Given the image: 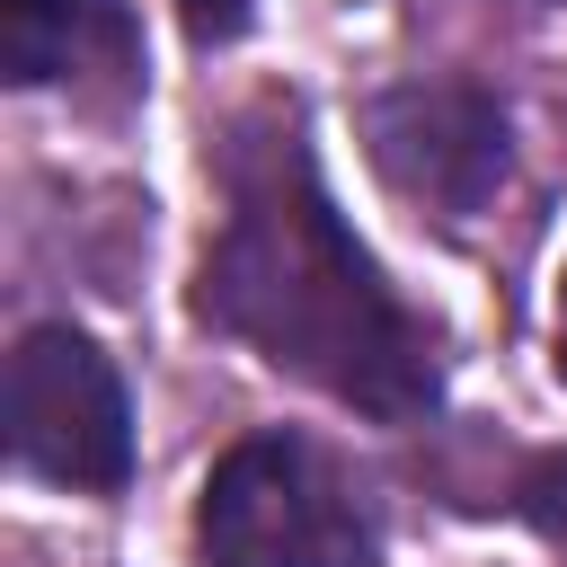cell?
I'll return each instance as SVG.
<instances>
[{
    "instance_id": "obj_1",
    "label": "cell",
    "mask_w": 567,
    "mask_h": 567,
    "mask_svg": "<svg viewBox=\"0 0 567 567\" xmlns=\"http://www.w3.org/2000/svg\"><path fill=\"white\" fill-rule=\"evenodd\" d=\"M195 310L221 337L257 346L275 372L381 425H408L443 399L425 319L381 284V266L328 204L292 106H248L221 142V230L204 248Z\"/></svg>"
},
{
    "instance_id": "obj_2",
    "label": "cell",
    "mask_w": 567,
    "mask_h": 567,
    "mask_svg": "<svg viewBox=\"0 0 567 567\" xmlns=\"http://www.w3.org/2000/svg\"><path fill=\"white\" fill-rule=\"evenodd\" d=\"M204 567H363L372 514L354 478L301 434H239L195 496Z\"/></svg>"
},
{
    "instance_id": "obj_3",
    "label": "cell",
    "mask_w": 567,
    "mask_h": 567,
    "mask_svg": "<svg viewBox=\"0 0 567 567\" xmlns=\"http://www.w3.org/2000/svg\"><path fill=\"white\" fill-rule=\"evenodd\" d=\"M9 452L18 470L106 496L133 478V408L115 363L80 328H27L9 354Z\"/></svg>"
},
{
    "instance_id": "obj_4",
    "label": "cell",
    "mask_w": 567,
    "mask_h": 567,
    "mask_svg": "<svg viewBox=\"0 0 567 567\" xmlns=\"http://www.w3.org/2000/svg\"><path fill=\"white\" fill-rule=\"evenodd\" d=\"M363 142H372V168L434 213H470L505 177V106L470 80L381 89L363 106Z\"/></svg>"
},
{
    "instance_id": "obj_5",
    "label": "cell",
    "mask_w": 567,
    "mask_h": 567,
    "mask_svg": "<svg viewBox=\"0 0 567 567\" xmlns=\"http://www.w3.org/2000/svg\"><path fill=\"white\" fill-rule=\"evenodd\" d=\"M0 71L18 89L44 80H106L115 97L142 89V35L124 0H0Z\"/></svg>"
},
{
    "instance_id": "obj_6",
    "label": "cell",
    "mask_w": 567,
    "mask_h": 567,
    "mask_svg": "<svg viewBox=\"0 0 567 567\" xmlns=\"http://www.w3.org/2000/svg\"><path fill=\"white\" fill-rule=\"evenodd\" d=\"M177 18H186V35H195V44H221V35H239V27H248V0H177Z\"/></svg>"
},
{
    "instance_id": "obj_7",
    "label": "cell",
    "mask_w": 567,
    "mask_h": 567,
    "mask_svg": "<svg viewBox=\"0 0 567 567\" xmlns=\"http://www.w3.org/2000/svg\"><path fill=\"white\" fill-rule=\"evenodd\" d=\"M558 381H567V275H558Z\"/></svg>"
}]
</instances>
